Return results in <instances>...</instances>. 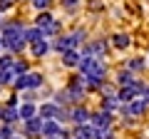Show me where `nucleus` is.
I'll return each instance as SVG.
<instances>
[{"instance_id":"obj_1","label":"nucleus","mask_w":149,"mask_h":139,"mask_svg":"<svg viewBox=\"0 0 149 139\" xmlns=\"http://www.w3.org/2000/svg\"><path fill=\"white\" fill-rule=\"evenodd\" d=\"M22 22L17 20H10L3 25V38H0V45L5 50H10V52H20L22 47H25V38H22Z\"/></svg>"},{"instance_id":"obj_2","label":"nucleus","mask_w":149,"mask_h":139,"mask_svg":"<svg viewBox=\"0 0 149 139\" xmlns=\"http://www.w3.org/2000/svg\"><path fill=\"white\" fill-rule=\"evenodd\" d=\"M15 87L17 90H25V87H40L42 85V75H37V72H25V75L15 77Z\"/></svg>"},{"instance_id":"obj_3","label":"nucleus","mask_w":149,"mask_h":139,"mask_svg":"<svg viewBox=\"0 0 149 139\" xmlns=\"http://www.w3.org/2000/svg\"><path fill=\"white\" fill-rule=\"evenodd\" d=\"M25 129H27V137H30V139H35L37 134L42 132V119H37V117L25 119Z\"/></svg>"},{"instance_id":"obj_4","label":"nucleus","mask_w":149,"mask_h":139,"mask_svg":"<svg viewBox=\"0 0 149 139\" xmlns=\"http://www.w3.org/2000/svg\"><path fill=\"white\" fill-rule=\"evenodd\" d=\"M30 50H32L35 57H45V55L50 52V42L45 38H40V40H35V42H30Z\"/></svg>"},{"instance_id":"obj_5","label":"nucleus","mask_w":149,"mask_h":139,"mask_svg":"<svg viewBox=\"0 0 149 139\" xmlns=\"http://www.w3.org/2000/svg\"><path fill=\"white\" fill-rule=\"evenodd\" d=\"M90 119H92L95 127H109L112 124V114L107 112V109H102V112H97V114H90Z\"/></svg>"},{"instance_id":"obj_6","label":"nucleus","mask_w":149,"mask_h":139,"mask_svg":"<svg viewBox=\"0 0 149 139\" xmlns=\"http://www.w3.org/2000/svg\"><path fill=\"white\" fill-rule=\"evenodd\" d=\"M77 62H80V52H74V47L62 52V65L65 67H77Z\"/></svg>"},{"instance_id":"obj_7","label":"nucleus","mask_w":149,"mask_h":139,"mask_svg":"<svg viewBox=\"0 0 149 139\" xmlns=\"http://www.w3.org/2000/svg\"><path fill=\"white\" fill-rule=\"evenodd\" d=\"M57 114H60L57 104H42V107H40V117L42 119H57Z\"/></svg>"},{"instance_id":"obj_8","label":"nucleus","mask_w":149,"mask_h":139,"mask_svg":"<svg viewBox=\"0 0 149 139\" xmlns=\"http://www.w3.org/2000/svg\"><path fill=\"white\" fill-rule=\"evenodd\" d=\"M70 119H72L74 124H85V122H90V112H87L85 107H77L72 114H70Z\"/></svg>"},{"instance_id":"obj_9","label":"nucleus","mask_w":149,"mask_h":139,"mask_svg":"<svg viewBox=\"0 0 149 139\" xmlns=\"http://www.w3.org/2000/svg\"><path fill=\"white\" fill-rule=\"evenodd\" d=\"M22 38H25V42H35V40L45 38V35H42V30L35 25V27H27V30H22Z\"/></svg>"},{"instance_id":"obj_10","label":"nucleus","mask_w":149,"mask_h":139,"mask_svg":"<svg viewBox=\"0 0 149 139\" xmlns=\"http://www.w3.org/2000/svg\"><path fill=\"white\" fill-rule=\"evenodd\" d=\"M42 134H45V137H52V134H62V132H60L57 122H52V119L45 122V119H42Z\"/></svg>"},{"instance_id":"obj_11","label":"nucleus","mask_w":149,"mask_h":139,"mask_svg":"<svg viewBox=\"0 0 149 139\" xmlns=\"http://www.w3.org/2000/svg\"><path fill=\"white\" fill-rule=\"evenodd\" d=\"M147 107H149V104L144 99H132V104H129V114H144Z\"/></svg>"},{"instance_id":"obj_12","label":"nucleus","mask_w":149,"mask_h":139,"mask_svg":"<svg viewBox=\"0 0 149 139\" xmlns=\"http://www.w3.org/2000/svg\"><path fill=\"white\" fill-rule=\"evenodd\" d=\"M17 114H20V119H30V117H35V107H32V102H25V104L17 109Z\"/></svg>"},{"instance_id":"obj_13","label":"nucleus","mask_w":149,"mask_h":139,"mask_svg":"<svg viewBox=\"0 0 149 139\" xmlns=\"http://www.w3.org/2000/svg\"><path fill=\"white\" fill-rule=\"evenodd\" d=\"M0 117H3V122H5V124H13L17 117H20V114H17V109H15V107H8L5 112H0Z\"/></svg>"},{"instance_id":"obj_14","label":"nucleus","mask_w":149,"mask_h":139,"mask_svg":"<svg viewBox=\"0 0 149 139\" xmlns=\"http://www.w3.org/2000/svg\"><path fill=\"white\" fill-rule=\"evenodd\" d=\"M112 45H114V47H119V50L129 47V35H122V32H119V35H114V38H112Z\"/></svg>"},{"instance_id":"obj_15","label":"nucleus","mask_w":149,"mask_h":139,"mask_svg":"<svg viewBox=\"0 0 149 139\" xmlns=\"http://www.w3.org/2000/svg\"><path fill=\"white\" fill-rule=\"evenodd\" d=\"M40 30H42L45 38H50V35H57V32H60V22H57V20H52V22H47L45 27H40Z\"/></svg>"},{"instance_id":"obj_16","label":"nucleus","mask_w":149,"mask_h":139,"mask_svg":"<svg viewBox=\"0 0 149 139\" xmlns=\"http://www.w3.org/2000/svg\"><path fill=\"white\" fill-rule=\"evenodd\" d=\"M117 82H119V85H132L134 77H132V72H129V70H122V72L117 75Z\"/></svg>"},{"instance_id":"obj_17","label":"nucleus","mask_w":149,"mask_h":139,"mask_svg":"<svg viewBox=\"0 0 149 139\" xmlns=\"http://www.w3.org/2000/svg\"><path fill=\"white\" fill-rule=\"evenodd\" d=\"M52 20H55V17L50 15V13H40V15H37V20H35V25H37V27H45L47 22H52Z\"/></svg>"},{"instance_id":"obj_18","label":"nucleus","mask_w":149,"mask_h":139,"mask_svg":"<svg viewBox=\"0 0 149 139\" xmlns=\"http://www.w3.org/2000/svg\"><path fill=\"white\" fill-rule=\"evenodd\" d=\"M13 75H15V77H20V75H25V72H27V65L25 62H13Z\"/></svg>"},{"instance_id":"obj_19","label":"nucleus","mask_w":149,"mask_h":139,"mask_svg":"<svg viewBox=\"0 0 149 139\" xmlns=\"http://www.w3.org/2000/svg\"><path fill=\"white\" fill-rule=\"evenodd\" d=\"M13 62H15V57H13V55H3V57H0V70H10Z\"/></svg>"},{"instance_id":"obj_20","label":"nucleus","mask_w":149,"mask_h":139,"mask_svg":"<svg viewBox=\"0 0 149 139\" xmlns=\"http://www.w3.org/2000/svg\"><path fill=\"white\" fill-rule=\"evenodd\" d=\"M117 104H119V99H117V97H107V99L102 102V107H104L107 112H109V109H114V107H117Z\"/></svg>"},{"instance_id":"obj_21","label":"nucleus","mask_w":149,"mask_h":139,"mask_svg":"<svg viewBox=\"0 0 149 139\" xmlns=\"http://www.w3.org/2000/svg\"><path fill=\"white\" fill-rule=\"evenodd\" d=\"M142 67H144V60L142 57H134V60L127 62V70H142Z\"/></svg>"},{"instance_id":"obj_22","label":"nucleus","mask_w":149,"mask_h":139,"mask_svg":"<svg viewBox=\"0 0 149 139\" xmlns=\"http://www.w3.org/2000/svg\"><path fill=\"white\" fill-rule=\"evenodd\" d=\"M50 3H52V0H32V5H35L37 10H47Z\"/></svg>"},{"instance_id":"obj_23","label":"nucleus","mask_w":149,"mask_h":139,"mask_svg":"<svg viewBox=\"0 0 149 139\" xmlns=\"http://www.w3.org/2000/svg\"><path fill=\"white\" fill-rule=\"evenodd\" d=\"M8 137H13V127H10V124H3V129H0V139H8Z\"/></svg>"},{"instance_id":"obj_24","label":"nucleus","mask_w":149,"mask_h":139,"mask_svg":"<svg viewBox=\"0 0 149 139\" xmlns=\"http://www.w3.org/2000/svg\"><path fill=\"white\" fill-rule=\"evenodd\" d=\"M55 99H57L60 104H62V102H70V99H72V97H70V92L65 90V92H57V95H55Z\"/></svg>"},{"instance_id":"obj_25","label":"nucleus","mask_w":149,"mask_h":139,"mask_svg":"<svg viewBox=\"0 0 149 139\" xmlns=\"http://www.w3.org/2000/svg\"><path fill=\"white\" fill-rule=\"evenodd\" d=\"M77 5H80V0H62V8H67V10H74Z\"/></svg>"},{"instance_id":"obj_26","label":"nucleus","mask_w":149,"mask_h":139,"mask_svg":"<svg viewBox=\"0 0 149 139\" xmlns=\"http://www.w3.org/2000/svg\"><path fill=\"white\" fill-rule=\"evenodd\" d=\"M8 8H13V0H0V10H8Z\"/></svg>"},{"instance_id":"obj_27","label":"nucleus","mask_w":149,"mask_h":139,"mask_svg":"<svg viewBox=\"0 0 149 139\" xmlns=\"http://www.w3.org/2000/svg\"><path fill=\"white\" fill-rule=\"evenodd\" d=\"M142 99L149 104V87H142Z\"/></svg>"},{"instance_id":"obj_28","label":"nucleus","mask_w":149,"mask_h":139,"mask_svg":"<svg viewBox=\"0 0 149 139\" xmlns=\"http://www.w3.org/2000/svg\"><path fill=\"white\" fill-rule=\"evenodd\" d=\"M8 139H20V137H8Z\"/></svg>"},{"instance_id":"obj_29","label":"nucleus","mask_w":149,"mask_h":139,"mask_svg":"<svg viewBox=\"0 0 149 139\" xmlns=\"http://www.w3.org/2000/svg\"><path fill=\"white\" fill-rule=\"evenodd\" d=\"M0 47H3V45H0Z\"/></svg>"}]
</instances>
